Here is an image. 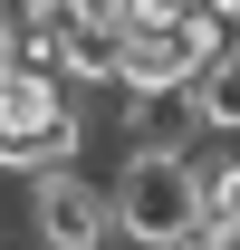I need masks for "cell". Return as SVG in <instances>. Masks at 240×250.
I'll use <instances>...</instances> for the list:
<instances>
[{
    "mask_svg": "<svg viewBox=\"0 0 240 250\" xmlns=\"http://www.w3.org/2000/svg\"><path fill=\"white\" fill-rule=\"evenodd\" d=\"M106 212H116L125 250H173L202 221V183L182 154H116L106 164Z\"/></svg>",
    "mask_w": 240,
    "mask_h": 250,
    "instance_id": "obj_1",
    "label": "cell"
},
{
    "mask_svg": "<svg viewBox=\"0 0 240 250\" xmlns=\"http://www.w3.org/2000/svg\"><path fill=\"white\" fill-rule=\"evenodd\" d=\"M29 221H39V250H106V241H116V212H106V173H96V164H67V173H29Z\"/></svg>",
    "mask_w": 240,
    "mask_h": 250,
    "instance_id": "obj_2",
    "label": "cell"
},
{
    "mask_svg": "<svg viewBox=\"0 0 240 250\" xmlns=\"http://www.w3.org/2000/svg\"><path fill=\"white\" fill-rule=\"evenodd\" d=\"M221 48V20L211 10H173V20H144L125 29V77L116 87H192V67Z\"/></svg>",
    "mask_w": 240,
    "mask_h": 250,
    "instance_id": "obj_3",
    "label": "cell"
},
{
    "mask_svg": "<svg viewBox=\"0 0 240 250\" xmlns=\"http://www.w3.org/2000/svg\"><path fill=\"white\" fill-rule=\"evenodd\" d=\"M58 77H67L77 96H106V87L125 77V20L106 10V0H87V10L58 29Z\"/></svg>",
    "mask_w": 240,
    "mask_h": 250,
    "instance_id": "obj_4",
    "label": "cell"
},
{
    "mask_svg": "<svg viewBox=\"0 0 240 250\" xmlns=\"http://www.w3.org/2000/svg\"><path fill=\"white\" fill-rule=\"evenodd\" d=\"M192 125H202V135H221V145H240V39H221V48H211L202 67H192Z\"/></svg>",
    "mask_w": 240,
    "mask_h": 250,
    "instance_id": "obj_5",
    "label": "cell"
},
{
    "mask_svg": "<svg viewBox=\"0 0 240 250\" xmlns=\"http://www.w3.org/2000/svg\"><path fill=\"white\" fill-rule=\"evenodd\" d=\"M10 20H20V10H0V58H10Z\"/></svg>",
    "mask_w": 240,
    "mask_h": 250,
    "instance_id": "obj_6",
    "label": "cell"
},
{
    "mask_svg": "<svg viewBox=\"0 0 240 250\" xmlns=\"http://www.w3.org/2000/svg\"><path fill=\"white\" fill-rule=\"evenodd\" d=\"M0 10H29V0H0Z\"/></svg>",
    "mask_w": 240,
    "mask_h": 250,
    "instance_id": "obj_7",
    "label": "cell"
},
{
    "mask_svg": "<svg viewBox=\"0 0 240 250\" xmlns=\"http://www.w3.org/2000/svg\"><path fill=\"white\" fill-rule=\"evenodd\" d=\"M192 10H202V0H192Z\"/></svg>",
    "mask_w": 240,
    "mask_h": 250,
    "instance_id": "obj_8",
    "label": "cell"
}]
</instances>
